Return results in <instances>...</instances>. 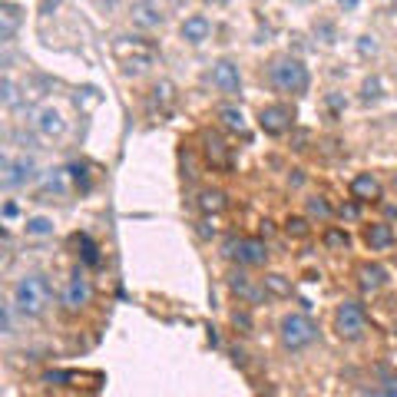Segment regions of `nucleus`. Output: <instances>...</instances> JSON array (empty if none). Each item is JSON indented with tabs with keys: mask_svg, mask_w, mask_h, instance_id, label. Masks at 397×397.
<instances>
[{
	"mask_svg": "<svg viewBox=\"0 0 397 397\" xmlns=\"http://www.w3.org/2000/svg\"><path fill=\"white\" fill-rule=\"evenodd\" d=\"M50 305V281L47 275H27L13 285V308L27 318H37L43 315Z\"/></svg>",
	"mask_w": 397,
	"mask_h": 397,
	"instance_id": "obj_1",
	"label": "nucleus"
},
{
	"mask_svg": "<svg viewBox=\"0 0 397 397\" xmlns=\"http://www.w3.org/2000/svg\"><path fill=\"white\" fill-rule=\"evenodd\" d=\"M268 80L271 87L281 93H305L308 89V67L295 57H275L268 67Z\"/></svg>",
	"mask_w": 397,
	"mask_h": 397,
	"instance_id": "obj_2",
	"label": "nucleus"
},
{
	"mask_svg": "<svg viewBox=\"0 0 397 397\" xmlns=\"http://www.w3.org/2000/svg\"><path fill=\"white\" fill-rule=\"evenodd\" d=\"M278 335H281V344L288 351H301L318 338V325L308 315H285L278 325Z\"/></svg>",
	"mask_w": 397,
	"mask_h": 397,
	"instance_id": "obj_3",
	"label": "nucleus"
},
{
	"mask_svg": "<svg viewBox=\"0 0 397 397\" xmlns=\"http://www.w3.org/2000/svg\"><path fill=\"white\" fill-rule=\"evenodd\" d=\"M222 259H235L239 265L255 268V265L268 262V245H265L262 239H229V242L222 245Z\"/></svg>",
	"mask_w": 397,
	"mask_h": 397,
	"instance_id": "obj_4",
	"label": "nucleus"
},
{
	"mask_svg": "<svg viewBox=\"0 0 397 397\" xmlns=\"http://www.w3.org/2000/svg\"><path fill=\"white\" fill-rule=\"evenodd\" d=\"M335 331H338L344 341H358L361 335L368 331V315H364V308H361L358 301L338 305V311H335Z\"/></svg>",
	"mask_w": 397,
	"mask_h": 397,
	"instance_id": "obj_5",
	"label": "nucleus"
},
{
	"mask_svg": "<svg viewBox=\"0 0 397 397\" xmlns=\"http://www.w3.org/2000/svg\"><path fill=\"white\" fill-rule=\"evenodd\" d=\"M291 123H295V113H291V107H285V103H271V107H265L262 113H259V126L268 136L288 133Z\"/></svg>",
	"mask_w": 397,
	"mask_h": 397,
	"instance_id": "obj_6",
	"label": "nucleus"
},
{
	"mask_svg": "<svg viewBox=\"0 0 397 397\" xmlns=\"http://www.w3.org/2000/svg\"><path fill=\"white\" fill-rule=\"evenodd\" d=\"M83 305H89V281L83 271H77L73 278L67 281V291H63V308L67 311H80Z\"/></svg>",
	"mask_w": 397,
	"mask_h": 397,
	"instance_id": "obj_7",
	"label": "nucleus"
},
{
	"mask_svg": "<svg viewBox=\"0 0 397 397\" xmlns=\"http://www.w3.org/2000/svg\"><path fill=\"white\" fill-rule=\"evenodd\" d=\"M4 189H17L27 179H33V159H7L4 156Z\"/></svg>",
	"mask_w": 397,
	"mask_h": 397,
	"instance_id": "obj_8",
	"label": "nucleus"
},
{
	"mask_svg": "<svg viewBox=\"0 0 397 397\" xmlns=\"http://www.w3.org/2000/svg\"><path fill=\"white\" fill-rule=\"evenodd\" d=\"M212 83L222 93H239L242 89V73H239V67H235L232 60H219L212 70Z\"/></svg>",
	"mask_w": 397,
	"mask_h": 397,
	"instance_id": "obj_9",
	"label": "nucleus"
},
{
	"mask_svg": "<svg viewBox=\"0 0 397 397\" xmlns=\"http://www.w3.org/2000/svg\"><path fill=\"white\" fill-rule=\"evenodd\" d=\"M179 33H183L185 43L199 47V43H205V40H209V33H212V23H209V17H205V13H192V17L183 20Z\"/></svg>",
	"mask_w": 397,
	"mask_h": 397,
	"instance_id": "obj_10",
	"label": "nucleus"
},
{
	"mask_svg": "<svg viewBox=\"0 0 397 397\" xmlns=\"http://www.w3.org/2000/svg\"><path fill=\"white\" fill-rule=\"evenodd\" d=\"M202 149H205V159L215 165V169H225L232 163V149L225 146V139L219 133H205L202 136Z\"/></svg>",
	"mask_w": 397,
	"mask_h": 397,
	"instance_id": "obj_11",
	"label": "nucleus"
},
{
	"mask_svg": "<svg viewBox=\"0 0 397 397\" xmlns=\"http://www.w3.org/2000/svg\"><path fill=\"white\" fill-rule=\"evenodd\" d=\"M364 242H368V249H374V252H384V249L394 245V229H391L388 222L368 225V229H364Z\"/></svg>",
	"mask_w": 397,
	"mask_h": 397,
	"instance_id": "obj_12",
	"label": "nucleus"
},
{
	"mask_svg": "<svg viewBox=\"0 0 397 397\" xmlns=\"http://www.w3.org/2000/svg\"><path fill=\"white\" fill-rule=\"evenodd\" d=\"M351 195H354L358 202L378 199V195H381V183L371 173H361V175H354V179H351Z\"/></svg>",
	"mask_w": 397,
	"mask_h": 397,
	"instance_id": "obj_13",
	"label": "nucleus"
},
{
	"mask_svg": "<svg viewBox=\"0 0 397 397\" xmlns=\"http://www.w3.org/2000/svg\"><path fill=\"white\" fill-rule=\"evenodd\" d=\"M229 288H232L235 295H239V298L252 301V305H259V301H265V295H268V291H265V285H262V288H255V285H249V278H245L242 271H235L232 278H229Z\"/></svg>",
	"mask_w": 397,
	"mask_h": 397,
	"instance_id": "obj_14",
	"label": "nucleus"
},
{
	"mask_svg": "<svg viewBox=\"0 0 397 397\" xmlns=\"http://www.w3.org/2000/svg\"><path fill=\"white\" fill-rule=\"evenodd\" d=\"M133 23L143 30H153L163 23V13H159V7H153L149 0H139V4H133Z\"/></svg>",
	"mask_w": 397,
	"mask_h": 397,
	"instance_id": "obj_15",
	"label": "nucleus"
},
{
	"mask_svg": "<svg viewBox=\"0 0 397 397\" xmlns=\"http://www.w3.org/2000/svg\"><path fill=\"white\" fill-rule=\"evenodd\" d=\"M20 20H23V13H20L17 4H4L0 7V40H13Z\"/></svg>",
	"mask_w": 397,
	"mask_h": 397,
	"instance_id": "obj_16",
	"label": "nucleus"
},
{
	"mask_svg": "<svg viewBox=\"0 0 397 397\" xmlns=\"http://www.w3.org/2000/svg\"><path fill=\"white\" fill-rule=\"evenodd\" d=\"M225 205H229V199H225V192H219V189H205V192H199V209H202L205 215L225 212Z\"/></svg>",
	"mask_w": 397,
	"mask_h": 397,
	"instance_id": "obj_17",
	"label": "nucleus"
},
{
	"mask_svg": "<svg viewBox=\"0 0 397 397\" xmlns=\"http://www.w3.org/2000/svg\"><path fill=\"white\" fill-rule=\"evenodd\" d=\"M358 275H361V288H368V291H378L388 281V271L381 268V265H361Z\"/></svg>",
	"mask_w": 397,
	"mask_h": 397,
	"instance_id": "obj_18",
	"label": "nucleus"
},
{
	"mask_svg": "<svg viewBox=\"0 0 397 397\" xmlns=\"http://www.w3.org/2000/svg\"><path fill=\"white\" fill-rule=\"evenodd\" d=\"M37 126H40L43 136H60L63 129H67V123H63V116H60L57 109H43L40 119H37Z\"/></svg>",
	"mask_w": 397,
	"mask_h": 397,
	"instance_id": "obj_19",
	"label": "nucleus"
},
{
	"mask_svg": "<svg viewBox=\"0 0 397 397\" xmlns=\"http://www.w3.org/2000/svg\"><path fill=\"white\" fill-rule=\"evenodd\" d=\"M262 285H265V291H268V295H275V298H288V295H291V281L285 278V275H275V271H271V275H265Z\"/></svg>",
	"mask_w": 397,
	"mask_h": 397,
	"instance_id": "obj_20",
	"label": "nucleus"
},
{
	"mask_svg": "<svg viewBox=\"0 0 397 397\" xmlns=\"http://www.w3.org/2000/svg\"><path fill=\"white\" fill-rule=\"evenodd\" d=\"M219 119H222V126L232 129V133H242L245 129V116L239 107H219Z\"/></svg>",
	"mask_w": 397,
	"mask_h": 397,
	"instance_id": "obj_21",
	"label": "nucleus"
},
{
	"mask_svg": "<svg viewBox=\"0 0 397 397\" xmlns=\"http://www.w3.org/2000/svg\"><path fill=\"white\" fill-rule=\"evenodd\" d=\"M80 249H83V262L93 268V265H99V249H97V242L89 239V235H80Z\"/></svg>",
	"mask_w": 397,
	"mask_h": 397,
	"instance_id": "obj_22",
	"label": "nucleus"
},
{
	"mask_svg": "<svg viewBox=\"0 0 397 397\" xmlns=\"http://www.w3.org/2000/svg\"><path fill=\"white\" fill-rule=\"evenodd\" d=\"M325 245H328V249H348L351 235L344 232V229H328V232H325Z\"/></svg>",
	"mask_w": 397,
	"mask_h": 397,
	"instance_id": "obj_23",
	"label": "nucleus"
},
{
	"mask_svg": "<svg viewBox=\"0 0 397 397\" xmlns=\"http://www.w3.org/2000/svg\"><path fill=\"white\" fill-rule=\"evenodd\" d=\"M308 215L311 219H328L331 215V205L321 199V195H315V199H308Z\"/></svg>",
	"mask_w": 397,
	"mask_h": 397,
	"instance_id": "obj_24",
	"label": "nucleus"
},
{
	"mask_svg": "<svg viewBox=\"0 0 397 397\" xmlns=\"http://www.w3.org/2000/svg\"><path fill=\"white\" fill-rule=\"evenodd\" d=\"M153 93H156V97H153L156 107H159V103H163V107H169V103H173V83H169V80H163V83H159Z\"/></svg>",
	"mask_w": 397,
	"mask_h": 397,
	"instance_id": "obj_25",
	"label": "nucleus"
},
{
	"mask_svg": "<svg viewBox=\"0 0 397 397\" xmlns=\"http://www.w3.org/2000/svg\"><path fill=\"white\" fill-rule=\"evenodd\" d=\"M285 232L295 235V239H305V235H308V219H298V215H295V219H288Z\"/></svg>",
	"mask_w": 397,
	"mask_h": 397,
	"instance_id": "obj_26",
	"label": "nucleus"
},
{
	"mask_svg": "<svg viewBox=\"0 0 397 397\" xmlns=\"http://www.w3.org/2000/svg\"><path fill=\"white\" fill-rule=\"evenodd\" d=\"M27 232L30 235H50V232H53V222H50V219H30Z\"/></svg>",
	"mask_w": 397,
	"mask_h": 397,
	"instance_id": "obj_27",
	"label": "nucleus"
},
{
	"mask_svg": "<svg viewBox=\"0 0 397 397\" xmlns=\"http://www.w3.org/2000/svg\"><path fill=\"white\" fill-rule=\"evenodd\" d=\"M0 89H4V103H7V107H13V103H17V87H13V80H10V77H4Z\"/></svg>",
	"mask_w": 397,
	"mask_h": 397,
	"instance_id": "obj_28",
	"label": "nucleus"
},
{
	"mask_svg": "<svg viewBox=\"0 0 397 397\" xmlns=\"http://www.w3.org/2000/svg\"><path fill=\"white\" fill-rule=\"evenodd\" d=\"M195 232H199V239H205V242H209V239H215V225L209 222V219H202V222H199V229H195Z\"/></svg>",
	"mask_w": 397,
	"mask_h": 397,
	"instance_id": "obj_29",
	"label": "nucleus"
},
{
	"mask_svg": "<svg viewBox=\"0 0 397 397\" xmlns=\"http://www.w3.org/2000/svg\"><path fill=\"white\" fill-rule=\"evenodd\" d=\"M232 325H235V328H252V318H249L245 311H235V315H232Z\"/></svg>",
	"mask_w": 397,
	"mask_h": 397,
	"instance_id": "obj_30",
	"label": "nucleus"
},
{
	"mask_svg": "<svg viewBox=\"0 0 397 397\" xmlns=\"http://www.w3.org/2000/svg\"><path fill=\"white\" fill-rule=\"evenodd\" d=\"M73 179H77L83 189H89V179H87V169H83V165H73Z\"/></svg>",
	"mask_w": 397,
	"mask_h": 397,
	"instance_id": "obj_31",
	"label": "nucleus"
},
{
	"mask_svg": "<svg viewBox=\"0 0 397 397\" xmlns=\"http://www.w3.org/2000/svg\"><path fill=\"white\" fill-rule=\"evenodd\" d=\"M361 53H378V43L371 37H361Z\"/></svg>",
	"mask_w": 397,
	"mask_h": 397,
	"instance_id": "obj_32",
	"label": "nucleus"
},
{
	"mask_svg": "<svg viewBox=\"0 0 397 397\" xmlns=\"http://www.w3.org/2000/svg\"><path fill=\"white\" fill-rule=\"evenodd\" d=\"M341 219H358V205H341Z\"/></svg>",
	"mask_w": 397,
	"mask_h": 397,
	"instance_id": "obj_33",
	"label": "nucleus"
},
{
	"mask_svg": "<svg viewBox=\"0 0 397 397\" xmlns=\"http://www.w3.org/2000/svg\"><path fill=\"white\" fill-rule=\"evenodd\" d=\"M364 97H378V80H368V83H364Z\"/></svg>",
	"mask_w": 397,
	"mask_h": 397,
	"instance_id": "obj_34",
	"label": "nucleus"
},
{
	"mask_svg": "<svg viewBox=\"0 0 397 397\" xmlns=\"http://www.w3.org/2000/svg\"><path fill=\"white\" fill-rule=\"evenodd\" d=\"M4 215H7V219H13V215H17V205L7 202V205H4Z\"/></svg>",
	"mask_w": 397,
	"mask_h": 397,
	"instance_id": "obj_35",
	"label": "nucleus"
},
{
	"mask_svg": "<svg viewBox=\"0 0 397 397\" xmlns=\"http://www.w3.org/2000/svg\"><path fill=\"white\" fill-rule=\"evenodd\" d=\"M338 4H341L344 10H354V7H358V0H338Z\"/></svg>",
	"mask_w": 397,
	"mask_h": 397,
	"instance_id": "obj_36",
	"label": "nucleus"
},
{
	"mask_svg": "<svg viewBox=\"0 0 397 397\" xmlns=\"http://www.w3.org/2000/svg\"><path fill=\"white\" fill-rule=\"evenodd\" d=\"M57 4H60V0H43V13H47V10H53Z\"/></svg>",
	"mask_w": 397,
	"mask_h": 397,
	"instance_id": "obj_37",
	"label": "nucleus"
},
{
	"mask_svg": "<svg viewBox=\"0 0 397 397\" xmlns=\"http://www.w3.org/2000/svg\"><path fill=\"white\" fill-rule=\"evenodd\" d=\"M149 4H153V7H159V4H163V0H149Z\"/></svg>",
	"mask_w": 397,
	"mask_h": 397,
	"instance_id": "obj_38",
	"label": "nucleus"
},
{
	"mask_svg": "<svg viewBox=\"0 0 397 397\" xmlns=\"http://www.w3.org/2000/svg\"><path fill=\"white\" fill-rule=\"evenodd\" d=\"M205 4H222V0H205Z\"/></svg>",
	"mask_w": 397,
	"mask_h": 397,
	"instance_id": "obj_39",
	"label": "nucleus"
},
{
	"mask_svg": "<svg viewBox=\"0 0 397 397\" xmlns=\"http://www.w3.org/2000/svg\"><path fill=\"white\" fill-rule=\"evenodd\" d=\"M394 189H397V173H394Z\"/></svg>",
	"mask_w": 397,
	"mask_h": 397,
	"instance_id": "obj_40",
	"label": "nucleus"
}]
</instances>
